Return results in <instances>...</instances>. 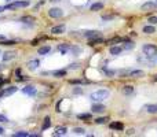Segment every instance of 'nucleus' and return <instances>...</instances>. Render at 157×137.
<instances>
[{
    "label": "nucleus",
    "instance_id": "25",
    "mask_svg": "<svg viewBox=\"0 0 157 137\" xmlns=\"http://www.w3.org/2000/svg\"><path fill=\"white\" fill-rule=\"evenodd\" d=\"M13 136H14V137H29L31 134H29L28 132H15Z\"/></svg>",
    "mask_w": 157,
    "mask_h": 137
},
{
    "label": "nucleus",
    "instance_id": "15",
    "mask_svg": "<svg viewBox=\"0 0 157 137\" xmlns=\"http://www.w3.org/2000/svg\"><path fill=\"white\" fill-rule=\"evenodd\" d=\"M50 126H51V119H50V117H45L44 122H43V126H41V130H47Z\"/></svg>",
    "mask_w": 157,
    "mask_h": 137
},
{
    "label": "nucleus",
    "instance_id": "44",
    "mask_svg": "<svg viewBox=\"0 0 157 137\" xmlns=\"http://www.w3.org/2000/svg\"><path fill=\"white\" fill-rule=\"evenodd\" d=\"M4 96V91H0V97H3Z\"/></svg>",
    "mask_w": 157,
    "mask_h": 137
},
{
    "label": "nucleus",
    "instance_id": "16",
    "mask_svg": "<svg viewBox=\"0 0 157 137\" xmlns=\"http://www.w3.org/2000/svg\"><path fill=\"white\" fill-rule=\"evenodd\" d=\"M146 111L150 114H157V104H149L146 106Z\"/></svg>",
    "mask_w": 157,
    "mask_h": 137
},
{
    "label": "nucleus",
    "instance_id": "45",
    "mask_svg": "<svg viewBox=\"0 0 157 137\" xmlns=\"http://www.w3.org/2000/svg\"><path fill=\"white\" fill-rule=\"evenodd\" d=\"M3 133H4V129H3V128H0V134H3Z\"/></svg>",
    "mask_w": 157,
    "mask_h": 137
},
{
    "label": "nucleus",
    "instance_id": "47",
    "mask_svg": "<svg viewBox=\"0 0 157 137\" xmlns=\"http://www.w3.org/2000/svg\"><path fill=\"white\" fill-rule=\"evenodd\" d=\"M51 1H53V3H57V1H59V0H51Z\"/></svg>",
    "mask_w": 157,
    "mask_h": 137
},
{
    "label": "nucleus",
    "instance_id": "4",
    "mask_svg": "<svg viewBox=\"0 0 157 137\" xmlns=\"http://www.w3.org/2000/svg\"><path fill=\"white\" fill-rule=\"evenodd\" d=\"M48 15L51 18H61V17H63V11H62V8L53 7V8L48 10Z\"/></svg>",
    "mask_w": 157,
    "mask_h": 137
},
{
    "label": "nucleus",
    "instance_id": "5",
    "mask_svg": "<svg viewBox=\"0 0 157 137\" xmlns=\"http://www.w3.org/2000/svg\"><path fill=\"white\" fill-rule=\"evenodd\" d=\"M91 110H92V113H97V114H102L103 111L106 110V107L103 104H101V103H95L92 107H91Z\"/></svg>",
    "mask_w": 157,
    "mask_h": 137
},
{
    "label": "nucleus",
    "instance_id": "17",
    "mask_svg": "<svg viewBox=\"0 0 157 137\" xmlns=\"http://www.w3.org/2000/svg\"><path fill=\"white\" fill-rule=\"evenodd\" d=\"M110 128L114 129V130H123V129H124V125L120 122H113V123H110Z\"/></svg>",
    "mask_w": 157,
    "mask_h": 137
},
{
    "label": "nucleus",
    "instance_id": "11",
    "mask_svg": "<svg viewBox=\"0 0 157 137\" xmlns=\"http://www.w3.org/2000/svg\"><path fill=\"white\" fill-rule=\"evenodd\" d=\"M39 64H40V62L37 59H33V60H29V63H28V67H29V70H36L37 67H39Z\"/></svg>",
    "mask_w": 157,
    "mask_h": 137
},
{
    "label": "nucleus",
    "instance_id": "49",
    "mask_svg": "<svg viewBox=\"0 0 157 137\" xmlns=\"http://www.w3.org/2000/svg\"><path fill=\"white\" fill-rule=\"evenodd\" d=\"M156 7H157V0H156Z\"/></svg>",
    "mask_w": 157,
    "mask_h": 137
},
{
    "label": "nucleus",
    "instance_id": "23",
    "mask_svg": "<svg viewBox=\"0 0 157 137\" xmlns=\"http://www.w3.org/2000/svg\"><path fill=\"white\" fill-rule=\"evenodd\" d=\"M132 92H134V88L131 87V85H127V87L123 88V93L124 95H131Z\"/></svg>",
    "mask_w": 157,
    "mask_h": 137
},
{
    "label": "nucleus",
    "instance_id": "18",
    "mask_svg": "<svg viewBox=\"0 0 157 137\" xmlns=\"http://www.w3.org/2000/svg\"><path fill=\"white\" fill-rule=\"evenodd\" d=\"M17 91H18V88H17V87H10V88H7V89L4 91V96L13 95V93H15Z\"/></svg>",
    "mask_w": 157,
    "mask_h": 137
},
{
    "label": "nucleus",
    "instance_id": "14",
    "mask_svg": "<svg viewBox=\"0 0 157 137\" xmlns=\"http://www.w3.org/2000/svg\"><path fill=\"white\" fill-rule=\"evenodd\" d=\"M67 132V129L65 128V126H59V128L55 129V136H62V134H65V133Z\"/></svg>",
    "mask_w": 157,
    "mask_h": 137
},
{
    "label": "nucleus",
    "instance_id": "46",
    "mask_svg": "<svg viewBox=\"0 0 157 137\" xmlns=\"http://www.w3.org/2000/svg\"><path fill=\"white\" fill-rule=\"evenodd\" d=\"M6 10V7H1V6H0V13H1V11H4Z\"/></svg>",
    "mask_w": 157,
    "mask_h": 137
},
{
    "label": "nucleus",
    "instance_id": "29",
    "mask_svg": "<svg viewBox=\"0 0 157 137\" xmlns=\"http://www.w3.org/2000/svg\"><path fill=\"white\" fill-rule=\"evenodd\" d=\"M67 50H69V47H67V44H62V45H59V52H61L62 55L66 54Z\"/></svg>",
    "mask_w": 157,
    "mask_h": 137
},
{
    "label": "nucleus",
    "instance_id": "10",
    "mask_svg": "<svg viewBox=\"0 0 157 137\" xmlns=\"http://www.w3.org/2000/svg\"><path fill=\"white\" fill-rule=\"evenodd\" d=\"M156 8V3H153V1H146L142 4V10L144 11H150V10H154Z\"/></svg>",
    "mask_w": 157,
    "mask_h": 137
},
{
    "label": "nucleus",
    "instance_id": "37",
    "mask_svg": "<svg viewBox=\"0 0 157 137\" xmlns=\"http://www.w3.org/2000/svg\"><path fill=\"white\" fill-rule=\"evenodd\" d=\"M70 84H72V85H77V84H81V81H79V80H70Z\"/></svg>",
    "mask_w": 157,
    "mask_h": 137
},
{
    "label": "nucleus",
    "instance_id": "13",
    "mask_svg": "<svg viewBox=\"0 0 157 137\" xmlns=\"http://www.w3.org/2000/svg\"><path fill=\"white\" fill-rule=\"evenodd\" d=\"M50 51H51V47H48V45H44V47H40L37 52H39V55H47V54H48V52H50Z\"/></svg>",
    "mask_w": 157,
    "mask_h": 137
},
{
    "label": "nucleus",
    "instance_id": "38",
    "mask_svg": "<svg viewBox=\"0 0 157 137\" xmlns=\"http://www.w3.org/2000/svg\"><path fill=\"white\" fill-rule=\"evenodd\" d=\"M9 121V118L7 117H4V115H0V122H7Z\"/></svg>",
    "mask_w": 157,
    "mask_h": 137
},
{
    "label": "nucleus",
    "instance_id": "22",
    "mask_svg": "<svg viewBox=\"0 0 157 137\" xmlns=\"http://www.w3.org/2000/svg\"><path fill=\"white\" fill-rule=\"evenodd\" d=\"M103 8V4L102 3H94L91 6V11H99V10Z\"/></svg>",
    "mask_w": 157,
    "mask_h": 137
},
{
    "label": "nucleus",
    "instance_id": "2",
    "mask_svg": "<svg viewBox=\"0 0 157 137\" xmlns=\"http://www.w3.org/2000/svg\"><path fill=\"white\" fill-rule=\"evenodd\" d=\"M29 6V0H21V1H14L6 6V10H15V8H23Z\"/></svg>",
    "mask_w": 157,
    "mask_h": 137
},
{
    "label": "nucleus",
    "instance_id": "30",
    "mask_svg": "<svg viewBox=\"0 0 157 137\" xmlns=\"http://www.w3.org/2000/svg\"><path fill=\"white\" fill-rule=\"evenodd\" d=\"M1 45H9V47H11V45H15V41H13V40H3L1 43H0Z\"/></svg>",
    "mask_w": 157,
    "mask_h": 137
},
{
    "label": "nucleus",
    "instance_id": "7",
    "mask_svg": "<svg viewBox=\"0 0 157 137\" xmlns=\"http://www.w3.org/2000/svg\"><path fill=\"white\" fill-rule=\"evenodd\" d=\"M84 37L91 40V38H95V37H101V33L98 30H87V32H84Z\"/></svg>",
    "mask_w": 157,
    "mask_h": 137
},
{
    "label": "nucleus",
    "instance_id": "39",
    "mask_svg": "<svg viewBox=\"0 0 157 137\" xmlns=\"http://www.w3.org/2000/svg\"><path fill=\"white\" fill-rule=\"evenodd\" d=\"M69 68H77V63H75V64H70V66H69Z\"/></svg>",
    "mask_w": 157,
    "mask_h": 137
},
{
    "label": "nucleus",
    "instance_id": "21",
    "mask_svg": "<svg viewBox=\"0 0 157 137\" xmlns=\"http://www.w3.org/2000/svg\"><path fill=\"white\" fill-rule=\"evenodd\" d=\"M53 75L57 77V78H62L63 75H66V71H65V70H57V71L53 73Z\"/></svg>",
    "mask_w": 157,
    "mask_h": 137
},
{
    "label": "nucleus",
    "instance_id": "20",
    "mask_svg": "<svg viewBox=\"0 0 157 137\" xmlns=\"http://www.w3.org/2000/svg\"><path fill=\"white\" fill-rule=\"evenodd\" d=\"M121 51H123L121 47H112V48H110V54L112 55H120Z\"/></svg>",
    "mask_w": 157,
    "mask_h": 137
},
{
    "label": "nucleus",
    "instance_id": "32",
    "mask_svg": "<svg viewBox=\"0 0 157 137\" xmlns=\"http://www.w3.org/2000/svg\"><path fill=\"white\" fill-rule=\"evenodd\" d=\"M108 121V118H97L95 119V123H98V125H102V123H105Z\"/></svg>",
    "mask_w": 157,
    "mask_h": 137
},
{
    "label": "nucleus",
    "instance_id": "36",
    "mask_svg": "<svg viewBox=\"0 0 157 137\" xmlns=\"http://www.w3.org/2000/svg\"><path fill=\"white\" fill-rule=\"evenodd\" d=\"M113 18H114V15H103L102 17L103 21H110V19H113Z\"/></svg>",
    "mask_w": 157,
    "mask_h": 137
},
{
    "label": "nucleus",
    "instance_id": "19",
    "mask_svg": "<svg viewBox=\"0 0 157 137\" xmlns=\"http://www.w3.org/2000/svg\"><path fill=\"white\" fill-rule=\"evenodd\" d=\"M103 38L102 37H95V38H91L90 41H88V44L90 45H95V44H99V43H102Z\"/></svg>",
    "mask_w": 157,
    "mask_h": 137
},
{
    "label": "nucleus",
    "instance_id": "35",
    "mask_svg": "<svg viewBox=\"0 0 157 137\" xmlns=\"http://www.w3.org/2000/svg\"><path fill=\"white\" fill-rule=\"evenodd\" d=\"M23 22H33L35 21V18L33 17H25V18H22Z\"/></svg>",
    "mask_w": 157,
    "mask_h": 137
},
{
    "label": "nucleus",
    "instance_id": "1",
    "mask_svg": "<svg viewBox=\"0 0 157 137\" xmlns=\"http://www.w3.org/2000/svg\"><path fill=\"white\" fill-rule=\"evenodd\" d=\"M108 96H109L108 89H98V91L92 92L90 97H91V100H94V101H102V100H105Z\"/></svg>",
    "mask_w": 157,
    "mask_h": 137
},
{
    "label": "nucleus",
    "instance_id": "43",
    "mask_svg": "<svg viewBox=\"0 0 157 137\" xmlns=\"http://www.w3.org/2000/svg\"><path fill=\"white\" fill-rule=\"evenodd\" d=\"M15 74H17V75H19V74H21V70H19V68H17V71H15Z\"/></svg>",
    "mask_w": 157,
    "mask_h": 137
},
{
    "label": "nucleus",
    "instance_id": "34",
    "mask_svg": "<svg viewBox=\"0 0 157 137\" xmlns=\"http://www.w3.org/2000/svg\"><path fill=\"white\" fill-rule=\"evenodd\" d=\"M83 93V89L81 88H75L73 89V95H81Z\"/></svg>",
    "mask_w": 157,
    "mask_h": 137
},
{
    "label": "nucleus",
    "instance_id": "27",
    "mask_svg": "<svg viewBox=\"0 0 157 137\" xmlns=\"http://www.w3.org/2000/svg\"><path fill=\"white\" fill-rule=\"evenodd\" d=\"M103 73L106 74L108 77H114L116 75V71L114 70H109V68H103Z\"/></svg>",
    "mask_w": 157,
    "mask_h": 137
},
{
    "label": "nucleus",
    "instance_id": "8",
    "mask_svg": "<svg viewBox=\"0 0 157 137\" xmlns=\"http://www.w3.org/2000/svg\"><path fill=\"white\" fill-rule=\"evenodd\" d=\"M128 75H130L131 78H141L145 75V71L144 70H132V71L128 73Z\"/></svg>",
    "mask_w": 157,
    "mask_h": 137
},
{
    "label": "nucleus",
    "instance_id": "48",
    "mask_svg": "<svg viewBox=\"0 0 157 137\" xmlns=\"http://www.w3.org/2000/svg\"><path fill=\"white\" fill-rule=\"evenodd\" d=\"M154 81L157 82V74H156V75H154Z\"/></svg>",
    "mask_w": 157,
    "mask_h": 137
},
{
    "label": "nucleus",
    "instance_id": "28",
    "mask_svg": "<svg viewBox=\"0 0 157 137\" xmlns=\"http://www.w3.org/2000/svg\"><path fill=\"white\" fill-rule=\"evenodd\" d=\"M73 133H76V134H80V136H83V134H85V129L84 128H75V129H73Z\"/></svg>",
    "mask_w": 157,
    "mask_h": 137
},
{
    "label": "nucleus",
    "instance_id": "40",
    "mask_svg": "<svg viewBox=\"0 0 157 137\" xmlns=\"http://www.w3.org/2000/svg\"><path fill=\"white\" fill-rule=\"evenodd\" d=\"M134 129H130V130H128V132H127V134H134Z\"/></svg>",
    "mask_w": 157,
    "mask_h": 137
},
{
    "label": "nucleus",
    "instance_id": "12",
    "mask_svg": "<svg viewBox=\"0 0 157 137\" xmlns=\"http://www.w3.org/2000/svg\"><path fill=\"white\" fill-rule=\"evenodd\" d=\"M154 32H156V29H154V25H150V23H149L148 26H145V27H144V33H145V34H153Z\"/></svg>",
    "mask_w": 157,
    "mask_h": 137
},
{
    "label": "nucleus",
    "instance_id": "50",
    "mask_svg": "<svg viewBox=\"0 0 157 137\" xmlns=\"http://www.w3.org/2000/svg\"><path fill=\"white\" fill-rule=\"evenodd\" d=\"M0 80H3V78H1V75H0Z\"/></svg>",
    "mask_w": 157,
    "mask_h": 137
},
{
    "label": "nucleus",
    "instance_id": "24",
    "mask_svg": "<svg viewBox=\"0 0 157 137\" xmlns=\"http://www.w3.org/2000/svg\"><path fill=\"white\" fill-rule=\"evenodd\" d=\"M79 119H87V121H90L91 118H92V115L90 114V113H84V114H79V117H77Z\"/></svg>",
    "mask_w": 157,
    "mask_h": 137
},
{
    "label": "nucleus",
    "instance_id": "33",
    "mask_svg": "<svg viewBox=\"0 0 157 137\" xmlns=\"http://www.w3.org/2000/svg\"><path fill=\"white\" fill-rule=\"evenodd\" d=\"M149 23L150 25H157V17H149Z\"/></svg>",
    "mask_w": 157,
    "mask_h": 137
},
{
    "label": "nucleus",
    "instance_id": "9",
    "mask_svg": "<svg viewBox=\"0 0 157 137\" xmlns=\"http://www.w3.org/2000/svg\"><path fill=\"white\" fill-rule=\"evenodd\" d=\"M22 92L25 93V95L33 96V95H36V88L33 87V85H28V87H25V88L22 89Z\"/></svg>",
    "mask_w": 157,
    "mask_h": 137
},
{
    "label": "nucleus",
    "instance_id": "31",
    "mask_svg": "<svg viewBox=\"0 0 157 137\" xmlns=\"http://www.w3.org/2000/svg\"><path fill=\"white\" fill-rule=\"evenodd\" d=\"M134 43H132V41H126V43H124V48H126V50H132V48H134Z\"/></svg>",
    "mask_w": 157,
    "mask_h": 137
},
{
    "label": "nucleus",
    "instance_id": "6",
    "mask_svg": "<svg viewBox=\"0 0 157 137\" xmlns=\"http://www.w3.org/2000/svg\"><path fill=\"white\" fill-rule=\"evenodd\" d=\"M65 30H66L65 25H58V26L51 27V33L53 34H62V33H65Z\"/></svg>",
    "mask_w": 157,
    "mask_h": 137
},
{
    "label": "nucleus",
    "instance_id": "3",
    "mask_svg": "<svg viewBox=\"0 0 157 137\" xmlns=\"http://www.w3.org/2000/svg\"><path fill=\"white\" fill-rule=\"evenodd\" d=\"M142 50H144L145 55H148L149 58L157 54V45H154V44H145L142 47Z\"/></svg>",
    "mask_w": 157,
    "mask_h": 137
},
{
    "label": "nucleus",
    "instance_id": "42",
    "mask_svg": "<svg viewBox=\"0 0 157 137\" xmlns=\"http://www.w3.org/2000/svg\"><path fill=\"white\" fill-rule=\"evenodd\" d=\"M6 40V36H3V34H0V41H3Z\"/></svg>",
    "mask_w": 157,
    "mask_h": 137
},
{
    "label": "nucleus",
    "instance_id": "26",
    "mask_svg": "<svg viewBox=\"0 0 157 137\" xmlns=\"http://www.w3.org/2000/svg\"><path fill=\"white\" fill-rule=\"evenodd\" d=\"M14 56H15L14 52H6V54L3 55V60H10V59H13Z\"/></svg>",
    "mask_w": 157,
    "mask_h": 137
},
{
    "label": "nucleus",
    "instance_id": "41",
    "mask_svg": "<svg viewBox=\"0 0 157 137\" xmlns=\"http://www.w3.org/2000/svg\"><path fill=\"white\" fill-rule=\"evenodd\" d=\"M37 43H39V40H33L32 41V45H37Z\"/></svg>",
    "mask_w": 157,
    "mask_h": 137
}]
</instances>
